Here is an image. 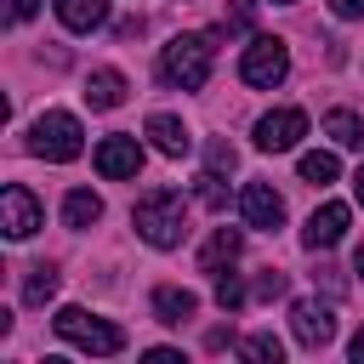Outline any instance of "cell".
<instances>
[{
	"mask_svg": "<svg viewBox=\"0 0 364 364\" xmlns=\"http://www.w3.org/2000/svg\"><path fill=\"white\" fill-rule=\"evenodd\" d=\"M353 193H358V205H364V165H358V176H353Z\"/></svg>",
	"mask_w": 364,
	"mask_h": 364,
	"instance_id": "cell-31",
	"label": "cell"
},
{
	"mask_svg": "<svg viewBox=\"0 0 364 364\" xmlns=\"http://www.w3.org/2000/svg\"><path fill=\"white\" fill-rule=\"evenodd\" d=\"M210 57H216L210 34H176V40L159 51V80L176 85V91H199V85L210 80Z\"/></svg>",
	"mask_w": 364,
	"mask_h": 364,
	"instance_id": "cell-2",
	"label": "cell"
},
{
	"mask_svg": "<svg viewBox=\"0 0 364 364\" xmlns=\"http://www.w3.org/2000/svg\"><path fill=\"white\" fill-rule=\"evenodd\" d=\"M148 358H154V364H182V353H176V347H154Z\"/></svg>",
	"mask_w": 364,
	"mask_h": 364,
	"instance_id": "cell-29",
	"label": "cell"
},
{
	"mask_svg": "<svg viewBox=\"0 0 364 364\" xmlns=\"http://www.w3.org/2000/svg\"><path fill=\"white\" fill-rule=\"evenodd\" d=\"M199 199H205L210 210H222V205H228V193H222V171H205V176H199Z\"/></svg>",
	"mask_w": 364,
	"mask_h": 364,
	"instance_id": "cell-24",
	"label": "cell"
},
{
	"mask_svg": "<svg viewBox=\"0 0 364 364\" xmlns=\"http://www.w3.org/2000/svg\"><path fill=\"white\" fill-rule=\"evenodd\" d=\"M353 267H358V279H364V250H358V262H353Z\"/></svg>",
	"mask_w": 364,
	"mask_h": 364,
	"instance_id": "cell-32",
	"label": "cell"
},
{
	"mask_svg": "<svg viewBox=\"0 0 364 364\" xmlns=\"http://www.w3.org/2000/svg\"><path fill=\"white\" fill-rule=\"evenodd\" d=\"M290 330H296V341H301V347H313V353H318V347H330V341H336V313H330L324 301H296V307H290Z\"/></svg>",
	"mask_w": 364,
	"mask_h": 364,
	"instance_id": "cell-8",
	"label": "cell"
},
{
	"mask_svg": "<svg viewBox=\"0 0 364 364\" xmlns=\"http://www.w3.org/2000/svg\"><path fill=\"white\" fill-rule=\"evenodd\" d=\"M34 11H40V0H11V6H6V17H11V23H28Z\"/></svg>",
	"mask_w": 364,
	"mask_h": 364,
	"instance_id": "cell-27",
	"label": "cell"
},
{
	"mask_svg": "<svg viewBox=\"0 0 364 364\" xmlns=\"http://www.w3.org/2000/svg\"><path fill=\"white\" fill-rule=\"evenodd\" d=\"M250 17H256V0H233V6H228V17H222V28H216V34H245V28H250Z\"/></svg>",
	"mask_w": 364,
	"mask_h": 364,
	"instance_id": "cell-22",
	"label": "cell"
},
{
	"mask_svg": "<svg viewBox=\"0 0 364 364\" xmlns=\"http://www.w3.org/2000/svg\"><path fill=\"white\" fill-rule=\"evenodd\" d=\"M63 222H68V228H91V222H102V199H97L91 188H74V193L63 199Z\"/></svg>",
	"mask_w": 364,
	"mask_h": 364,
	"instance_id": "cell-18",
	"label": "cell"
},
{
	"mask_svg": "<svg viewBox=\"0 0 364 364\" xmlns=\"http://www.w3.org/2000/svg\"><path fill=\"white\" fill-rule=\"evenodd\" d=\"M336 154H324V148H313V154H301V182H336Z\"/></svg>",
	"mask_w": 364,
	"mask_h": 364,
	"instance_id": "cell-21",
	"label": "cell"
},
{
	"mask_svg": "<svg viewBox=\"0 0 364 364\" xmlns=\"http://www.w3.org/2000/svg\"><path fill=\"white\" fill-rule=\"evenodd\" d=\"M210 171H233V148L228 142H210Z\"/></svg>",
	"mask_w": 364,
	"mask_h": 364,
	"instance_id": "cell-26",
	"label": "cell"
},
{
	"mask_svg": "<svg viewBox=\"0 0 364 364\" xmlns=\"http://www.w3.org/2000/svg\"><path fill=\"white\" fill-rule=\"evenodd\" d=\"M239 216H245V228H279L284 222V199L267 188V182H245V193H239Z\"/></svg>",
	"mask_w": 364,
	"mask_h": 364,
	"instance_id": "cell-10",
	"label": "cell"
},
{
	"mask_svg": "<svg viewBox=\"0 0 364 364\" xmlns=\"http://www.w3.org/2000/svg\"><path fill=\"white\" fill-rule=\"evenodd\" d=\"M51 296H57V267H51V262H34L28 279H23V301H28V307H46Z\"/></svg>",
	"mask_w": 364,
	"mask_h": 364,
	"instance_id": "cell-19",
	"label": "cell"
},
{
	"mask_svg": "<svg viewBox=\"0 0 364 364\" xmlns=\"http://www.w3.org/2000/svg\"><path fill=\"white\" fill-rule=\"evenodd\" d=\"M324 136H336L341 148H358V154H364V114H353V108H330V114H324Z\"/></svg>",
	"mask_w": 364,
	"mask_h": 364,
	"instance_id": "cell-17",
	"label": "cell"
},
{
	"mask_svg": "<svg viewBox=\"0 0 364 364\" xmlns=\"http://www.w3.org/2000/svg\"><path fill=\"white\" fill-rule=\"evenodd\" d=\"M284 74H290V46L279 34H256L245 46V57H239V80L256 85V91H273Z\"/></svg>",
	"mask_w": 364,
	"mask_h": 364,
	"instance_id": "cell-5",
	"label": "cell"
},
{
	"mask_svg": "<svg viewBox=\"0 0 364 364\" xmlns=\"http://www.w3.org/2000/svg\"><path fill=\"white\" fill-rule=\"evenodd\" d=\"M256 296H284V273H273V267H267V273L256 279Z\"/></svg>",
	"mask_w": 364,
	"mask_h": 364,
	"instance_id": "cell-25",
	"label": "cell"
},
{
	"mask_svg": "<svg viewBox=\"0 0 364 364\" xmlns=\"http://www.w3.org/2000/svg\"><path fill=\"white\" fill-rule=\"evenodd\" d=\"M148 136H154V148H159L165 159L193 154V136H188V125H182L176 114H148Z\"/></svg>",
	"mask_w": 364,
	"mask_h": 364,
	"instance_id": "cell-12",
	"label": "cell"
},
{
	"mask_svg": "<svg viewBox=\"0 0 364 364\" xmlns=\"http://www.w3.org/2000/svg\"><path fill=\"white\" fill-rule=\"evenodd\" d=\"M301 136H307V114L301 108H273V114L256 119V148L262 154H290Z\"/></svg>",
	"mask_w": 364,
	"mask_h": 364,
	"instance_id": "cell-6",
	"label": "cell"
},
{
	"mask_svg": "<svg viewBox=\"0 0 364 364\" xmlns=\"http://www.w3.org/2000/svg\"><path fill=\"white\" fill-rule=\"evenodd\" d=\"M97 171H102L108 182L136 176V171H142V142H136V136H102V142H97Z\"/></svg>",
	"mask_w": 364,
	"mask_h": 364,
	"instance_id": "cell-9",
	"label": "cell"
},
{
	"mask_svg": "<svg viewBox=\"0 0 364 364\" xmlns=\"http://www.w3.org/2000/svg\"><path fill=\"white\" fill-rule=\"evenodd\" d=\"M273 6H290V0H273Z\"/></svg>",
	"mask_w": 364,
	"mask_h": 364,
	"instance_id": "cell-33",
	"label": "cell"
},
{
	"mask_svg": "<svg viewBox=\"0 0 364 364\" xmlns=\"http://www.w3.org/2000/svg\"><path fill=\"white\" fill-rule=\"evenodd\" d=\"M336 17H364V0H330Z\"/></svg>",
	"mask_w": 364,
	"mask_h": 364,
	"instance_id": "cell-28",
	"label": "cell"
},
{
	"mask_svg": "<svg viewBox=\"0 0 364 364\" xmlns=\"http://www.w3.org/2000/svg\"><path fill=\"white\" fill-rule=\"evenodd\" d=\"M131 222H136V233H142L154 250H176L182 233H188V199H182L176 188H154V193L136 199Z\"/></svg>",
	"mask_w": 364,
	"mask_h": 364,
	"instance_id": "cell-1",
	"label": "cell"
},
{
	"mask_svg": "<svg viewBox=\"0 0 364 364\" xmlns=\"http://www.w3.org/2000/svg\"><path fill=\"white\" fill-rule=\"evenodd\" d=\"M199 313V296L193 290H182V284H159L154 290V318L159 324H182V318H193Z\"/></svg>",
	"mask_w": 364,
	"mask_h": 364,
	"instance_id": "cell-13",
	"label": "cell"
},
{
	"mask_svg": "<svg viewBox=\"0 0 364 364\" xmlns=\"http://www.w3.org/2000/svg\"><path fill=\"white\" fill-rule=\"evenodd\" d=\"M51 324H57V336H63L68 347H80V353H91V358L125 353V330L108 324V318H97V313H85V307H63Z\"/></svg>",
	"mask_w": 364,
	"mask_h": 364,
	"instance_id": "cell-3",
	"label": "cell"
},
{
	"mask_svg": "<svg viewBox=\"0 0 364 364\" xmlns=\"http://www.w3.org/2000/svg\"><path fill=\"white\" fill-rule=\"evenodd\" d=\"M347 353H353V358H358V364H364V330H358V336H353V347H347Z\"/></svg>",
	"mask_w": 364,
	"mask_h": 364,
	"instance_id": "cell-30",
	"label": "cell"
},
{
	"mask_svg": "<svg viewBox=\"0 0 364 364\" xmlns=\"http://www.w3.org/2000/svg\"><path fill=\"white\" fill-rule=\"evenodd\" d=\"M347 222H353V216H347V205H336V199H330V205H318V210L307 216L301 245H307V250H330V245H341V239H347Z\"/></svg>",
	"mask_w": 364,
	"mask_h": 364,
	"instance_id": "cell-11",
	"label": "cell"
},
{
	"mask_svg": "<svg viewBox=\"0 0 364 364\" xmlns=\"http://www.w3.org/2000/svg\"><path fill=\"white\" fill-rule=\"evenodd\" d=\"M216 301H222V313H233V307H245V284H239L233 273H216Z\"/></svg>",
	"mask_w": 364,
	"mask_h": 364,
	"instance_id": "cell-23",
	"label": "cell"
},
{
	"mask_svg": "<svg viewBox=\"0 0 364 364\" xmlns=\"http://www.w3.org/2000/svg\"><path fill=\"white\" fill-rule=\"evenodd\" d=\"M57 17H63V28L91 34V28L108 23V0H57Z\"/></svg>",
	"mask_w": 364,
	"mask_h": 364,
	"instance_id": "cell-15",
	"label": "cell"
},
{
	"mask_svg": "<svg viewBox=\"0 0 364 364\" xmlns=\"http://www.w3.org/2000/svg\"><path fill=\"white\" fill-rule=\"evenodd\" d=\"M80 148H85V131H80V119L63 114V108H46V114L34 119V131H28V154L46 159V165H68V159H80Z\"/></svg>",
	"mask_w": 364,
	"mask_h": 364,
	"instance_id": "cell-4",
	"label": "cell"
},
{
	"mask_svg": "<svg viewBox=\"0 0 364 364\" xmlns=\"http://www.w3.org/2000/svg\"><path fill=\"white\" fill-rule=\"evenodd\" d=\"M85 102H91V108H119V102H125V74H119V68H97V74L85 80Z\"/></svg>",
	"mask_w": 364,
	"mask_h": 364,
	"instance_id": "cell-16",
	"label": "cell"
},
{
	"mask_svg": "<svg viewBox=\"0 0 364 364\" xmlns=\"http://www.w3.org/2000/svg\"><path fill=\"white\" fill-rule=\"evenodd\" d=\"M245 358H256V364H279V358H284V341H279L273 330H256V336H245Z\"/></svg>",
	"mask_w": 364,
	"mask_h": 364,
	"instance_id": "cell-20",
	"label": "cell"
},
{
	"mask_svg": "<svg viewBox=\"0 0 364 364\" xmlns=\"http://www.w3.org/2000/svg\"><path fill=\"white\" fill-rule=\"evenodd\" d=\"M0 228H6V239H28V233L40 228V199H34L23 182H11V188L0 193Z\"/></svg>",
	"mask_w": 364,
	"mask_h": 364,
	"instance_id": "cell-7",
	"label": "cell"
},
{
	"mask_svg": "<svg viewBox=\"0 0 364 364\" xmlns=\"http://www.w3.org/2000/svg\"><path fill=\"white\" fill-rule=\"evenodd\" d=\"M239 228H216L210 239H205V250H199V273H222V267H233V256H239Z\"/></svg>",
	"mask_w": 364,
	"mask_h": 364,
	"instance_id": "cell-14",
	"label": "cell"
}]
</instances>
